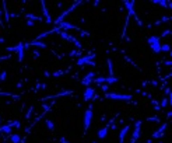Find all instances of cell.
Listing matches in <instances>:
<instances>
[{"mask_svg": "<svg viewBox=\"0 0 172 143\" xmlns=\"http://www.w3.org/2000/svg\"><path fill=\"white\" fill-rule=\"evenodd\" d=\"M105 97L108 100H112V101H122V103H130L133 100V96L130 94H122V93H106Z\"/></svg>", "mask_w": 172, "mask_h": 143, "instance_id": "obj_1", "label": "cell"}, {"mask_svg": "<svg viewBox=\"0 0 172 143\" xmlns=\"http://www.w3.org/2000/svg\"><path fill=\"white\" fill-rule=\"evenodd\" d=\"M147 44L150 45V48L153 49L154 53H161V38H159V35H150L148 38H147Z\"/></svg>", "mask_w": 172, "mask_h": 143, "instance_id": "obj_2", "label": "cell"}, {"mask_svg": "<svg viewBox=\"0 0 172 143\" xmlns=\"http://www.w3.org/2000/svg\"><path fill=\"white\" fill-rule=\"evenodd\" d=\"M92 118H94V110H92V105H90L84 111V132H88L90 126L92 124Z\"/></svg>", "mask_w": 172, "mask_h": 143, "instance_id": "obj_3", "label": "cell"}, {"mask_svg": "<svg viewBox=\"0 0 172 143\" xmlns=\"http://www.w3.org/2000/svg\"><path fill=\"white\" fill-rule=\"evenodd\" d=\"M95 53H91V55H87V56H80V58L76 60L77 66H95Z\"/></svg>", "mask_w": 172, "mask_h": 143, "instance_id": "obj_4", "label": "cell"}, {"mask_svg": "<svg viewBox=\"0 0 172 143\" xmlns=\"http://www.w3.org/2000/svg\"><path fill=\"white\" fill-rule=\"evenodd\" d=\"M81 4H83V1H76V3H73V4H71V6L69 7V8H67V10H64L63 13H62L60 16H59V17H57L56 21H55V24H57V25H59L60 23H63V21H64V17H67V16H69V14H70L71 11H74L77 7L81 6Z\"/></svg>", "mask_w": 172, "mask_h": 143, "instance_id": "obj_5", "label": "cell"}, {"mask_svg": "<svg viewBox=\"0 0 172 143\" xmlns=\"http://www.w3.org/2000/svg\"><path fill=\"white\" fill-rule=\"evenodd\" d=\"M59 35H60V37H62L63 39H66V41H69V42H73V44H74V45L77 46V48H80V46H81L80 41H78V39H77L76 37L70 35V34L66 33V31H60V33H59Z\"/></svg>", "mask_w": 172, "mask_h": 143, "instance_id": "obj_6", "label": "cell"}, {"mask_svg": "<svg viewBox=\"0 0 172 143\" xmlns=\"http://www.w3.org/2000/svg\"><path fill=\"white\" fill-rule=\"evenodd\" d=\"M14 48H16V51H14V52H17V55H18V62H23V59L25 58V49H27L25 44L18 42Z\"/></svg>", "mask_w": 172, "mask_h": 143, "instance_id": "obj_7", "label": "cell"}, {"mask_svg": "<svg viewBox=\"0 0 172 143\" xmlns=\"http://www.w3.org/2000/svg\"><path fill=\"white\" fill-rule=\"evenodd\" d=\"M20 122L18 121H13V122H8V124L0 126V133H10L13 128H18Z\"/></svg>", "mask_w": 172, "mask_h": 143, "instance_id": "obj_8", "label": "cell"}, {"mask_svg": "<svg viewBox=\"0 0 172 143\" xmlns=\"http://www.w3.org/2000/svg\"><path fill=\"white\" fill-rule=\"evenodd\" d=\"M95 96V88L94 87H85L84 88V93H83V97H84V101H92V98Z\"/></svg>", "mask_w": 172, "mask_h": 143, "instance_id": "obj_9", "label": "cell"}, {"mask_svg": "<svg viewBox=\"0 0 172 143\" xmlns=\"http://www.w3.org/2000/svg\"><path fill=\"white\" fill-rule=\"evenodd\" d=\"M95 74H97L95 72H88V73H87V74L84 76V79H83V80H81V83H83L84 86H87V87H88V86L91 84L92 81H94V79L97 77Z\"/></svg>", "mask_w": 172, "mask_h": 143, "instance_id": "obj_10", "label": "cell"}, {"mask_svg": "<svg viewBox=\"0 0 172 143\" xmlns=\"http://www.w3.org/2000/svg\"><path fill=\"white\" fill-rule=\"evenodd\" d=\"M41 6H42V13H44V16H45V21H46L48 24H52L53 20H52V16L49 14V10H48V7H46V3H45V1H41Z\"/></svg>", "mask_w": 172, "mask_h": 143, "instance_id": "obj_11", "label": "cell"}, {"mask_svg": "<svg viewBox=\"0 0 172 143\" xmlns=\"http://www.w3.org/2000/svg\"><path fill=\"white\" fill-rule=\"evenodd\" d=\"M73 94V91H62V93H57V94H52V96H46L42 98V101H48V100H53V98H60L63 96H70Z\"/></svg>", "mask_w": 172, "mask_h": 143, "instance_id": "obj_12", "label": "cell"}, {"mask_svg": "<svg viewBox=\"0 0 172 143\" xmlns=\"http://www.w3.org/2000/svg\"><path fill=\"white\" fill-rule=\"evenodd\" d=\"M7 140L10 143H23L24 142V137H21L20 133H11V135H8Z\"/></svg>", "mask_w": 172, "mask_h": 143, "instance_id": "obj_13", "label": "cell"}, {"mask_svg": "<svg viewBox=\"0 0 172 143\" xmlns=\"http://www.w3.org/2000/svg\"><path fill=\"white\" fill-rule=\"evenodd\" d=\"M24 17H25L27 21H32V23H37V21H44L42 17H39L37 14H32V13H27L24 14Z\"/></svg>", "mask_w": 172, "mask_h": 143, "instance_id": "obj_14", "label": "cell"}, {"mask_svg": "<svg viewBox=\"0 0 172 143\" xmlns=\"http://www.w3.org/2000/svg\"><path fill=\"white\" fill-rule=\"evenodd\" d=\"M129 130H130V125H126L123 129H121V132H119V143H125V139H126V135H128Z\"/></svg>", "mask_w": 172, "mask_h": 143, "instance_id": "obj_15", "label": "cell"}, {"mask_svg": "<svg viewBox=\"0 0 172 143\" xmlns=\"http://www.w3.org/2000/svg\"><path fill=\"white\" fill-rule=\"evenodd\" d=\"M109 128H111V122H109L106 126H104V128H101V129L98 130V137H99V139H105V137L108 136Z\"/></svg>", "mask_w": 172, "mask_h": 143, "instance_id": "obj_16", "label": "cell"}, {"mask_svg": "<svg viewBox=\"0 0 172 143\" xmlns=\"http://www.w3.org/2000/svg\"><path fill=\"white\" fill-rule=\"evenodd\" d=\"M166 125H168V124H162V125H161V128H159L157 132H154L151 137H153V139H155V137H161V136H162V135H164V132H165V129H166Z\"/></svg>", "mask_w": 172, "mask_h": 143, "instance_id": "obj_17", "label": "cell"}, {"mask_svg": "<svg viewBox=\"0 0 172 143\" xmlns=\"http://www.w3.org/2000/svg\"><path fill=\"white\" fill-rule=\"evenodd\" d=\"M118 81H119V79L116 77V76H108V77H105V84H108V86L116 84Z\"/></svg>", "mask_w": 172, "mask_h": 143, "instance_id": "obj_18", "label": "cell"}, {"mask_svg": "<svg viewBox=\"0 0 172 143\" xmlns=\"http://www.w3.org/2000/svg\"><path fill=\"white\" fill-rule=\"evenodd\" d=\"M25 46H38V48H46V44L45 42H41V41H32V42H28L25 44Z\"/></svg>", "mask_w": 172, "mask_h": 143, "instance_id": "obj_19", "label": "cell"}, {"mask_svg": "<svg viewBox=\"0 0 172 143\" xmlns=\"http://www.w3.org/2000/svg\"><path fill=\"white\" fill-rule=\"evenodd\" d=\"M0 96H6V97H10L13 100H20V94H11V93H6V91H0Z\"/></svg>", "mask_w": 172, "mask_h": 143, "instance_id": "obj_20", "label": "cell"}, {"mask_svg": "<svg viewBox=\"0 0 172 143\" xmlns=\"http://www.w3.org/2000/svg\"><path fill=\"white\" fill-rule=\"evenodd\" d=\"M45 125H46V128L49 130H55V128H56V125H55V122L52 119H45Z\"/></svg>", "mask_w": 172, "mask_h": 143, "instance_id": "obj_21", "label": "cell"}, {"mask_svg": "<svg viewBox=\"0 0 172 143\" xmlns=\"http://www.w3.org/2000/svg\"><path fill=\"white\" fill-rule=\"evenodd\" d=\"M7 79H8V73H7V70L0 72V83H4Z\"/></svg>", "mask_w": 172, "mask_h": 143, "instance_id": "obj_22", "label": "cell"}, {"mask_svg": "<svg viewBox=\"0 0 172 143\" xmlns=\"http://www.w3.org/2000/svg\"><path fill=\"white\" fill-rule=\"evenodd\" d=\"M154 3H155V4H159V6H165V8H169V6H171L169 1H164V0H155Z\"/></svg>", "mask_w": 172, "mask_h": 143, "instance_id": "obj_23", "label": "cell"}, {"mask_svg": "<svg viewBox=\"0 0 172 143\" xmlns=\"http://www.w3.org/2000/svg\"><path fill=\"white\" fill-rule=\"evenodd\" d=\"M106 63H108V69H109V76H115L113 74V65H112V60L111 59H106Z\"/></svg>", "mask_w": 172, "mask_h": 143, "instance_id": "obj_24", "label": "cell"}, {"mask_svg": "<svg viewBox=\"0 0 172 143\" xmlns=\"http://www.w3.org/2000/svg\"><path fill=\"white\" fill-rule=\"evenodd\" d=\"M94 83L97 84H105V76H98L94 79Z\"/></svg>", "mask_w": 172, "mask_h": 143, "instance_id": "obj_25", "label": "cell"}, {"mask_svg": "<svg viewBox=\"0 0 172 143\" xmlns=\"http://www.w3.org/2000/svg\"><path fill=\"white\" fill-rule=\"evenodd\" d=\"M168 98L166 97H164L162 100H161V103H159V108H166V105H168Z\"/></svg>", "mask_w": 172, "mask_h": 143, "instance_id": "obj_26", "label": "cell"}, {"mask_svg": "<svg viewBox=\"0 0 172 143\" xmlns=\"http://www.w3.org/2000/svg\"><path fill=\"white\" fill-rule=\"evenodd\" d=\"M169 51H171V45H169V44L161 45V52H169Z\"/></svg>", "mask_w": 172, "mask_h": 143, "instance_id": "obj_27", "label": "cell"}, {"mask_svg": "<svg viewBox=\"0 0 172 143\" xmlns=\"http://www.w3.org/2000/svg\"><path fill=\"white\" fill-rule=\"evenodd\" d=\"M69 56H71V58H73V56H78V58H80V56H81V52H80L78 49H73V51L69 53Z\"/></svg>", "mask_w": 172, "mask_h": 143, "instance_id": "obj_28", "label": "cell"}, {"mask_svg": "<svg viewBox=\"0 0 172 143\" xmlns=\"http://www.w3.org/2000/svg\"><path fill=\"white\" fill-rule=\"evenodd\" d=\"M151 105H153V110H161V108H159V103L158 101H157V100H151Z\"/></svg>", "mask_w": 172, "mask_h": 143, "instance_id": "obj_29", "label": "cell"}, {"mask_svg": "<svg viewBox=\"0 0 172 143\" xmlns=\"http://www.w3.org/2000/svg\"><path fill=\"white\" fill-rule=\"evenodd\" d=\"M147 121H148V122H157V124L161 122L159 117H150V118H147Z\"/></svg>", "mask_w": 172, "mask_h": 143, "instance_id": "obj_30", "label": "cell"}, {"mask_svg": "<svg viewBox=\"0 0 172 143\" xmlns=\"http://www.w3.org/2000/svg\"><path fill=\"white\" fill-rule=\"evenodd\" d=\"M59 143H70V142H69V139H67L66 136H62L60 139H59Z\"/></svg>", "mask_w": 172, "mask_h": 143, "instance_id": "obj_31", "label": "cell"}, {"mask_svg": "<svg viewBox=\"0 0 172 143\" xmlns=\"http://www.w3.org/2000/svg\"><path fill=\"white\" fill-rule=\"evenodd\" d=\"M62 73H63V72H62V70L53 72V73H52V76H55V77H59V76H62Z\"/></svg>", "mask_w": 172, "mask_h": 143, "instance_id": "obj_32", "label": "cell"}, {"mask_svg": "<svg viewBox=\"0 0 172 143\" xmlns=\"http://www.w3.org/2000/svg\"><path fill=\"white\" fill-rule=\"evenodd\" d=\"M42 88H46V84H38L37 86V90H42Z\"/></svg>", "mask_w": 172, "mask_h": 143, "instance_id": "obj_33", "label": "cell"}, {"mask_svg": "<svg viewBox=\"0 0 172 143\" xmlns=\"http://www.w3.org/2000/svg\"><path fill=\"white\" fill-rule=\"evenodd\" d=\"M101 87H102V90H104V91H108V88H109V86H108V84H102Z\"/></svg>", "mask_w": 172, "mask_h": 143, "instance_id": "obj_34", "label": "cell"}, {"mask_svg": "<svg viewBox=\"0 0 172 143\" xmlns=\"http://www.w3.org/2000/svg\"><path fill=\"white\" fill-rule=\"evenodd\" d=\"M1 16H3V10L0 8V25H3V20H1Z\"/></svg>", "mask_w": 172, "mask_h": 143, "instance_id": "obj_35", "label": "cell"}, {"mask_svg": "<svg viewBox=\"0 0 172 143\" xmlns=\"http://www.w3.org/2000/svg\"><path fill=\"white\" fill-rule=\"evenodd\" d=\"M34 24H35V23H32V21H27V25L28 27H34Z\"/></svg>", "mask_w": 172, "mask_h": 143, "instance_id": "obj_36", "label": "cell"}, {"mask_svg": "<svg viewBox=\"0 0 172 143\" xmlns=\"http://www.w3.org/2000/svg\"><path fill=\"white\" fill-rule=\"evenodd\" d=\"M4 41H6V39L3 38V37H0V44H4Z\"/></svg>", "mask_w": 172, "mask_h": 143, "instance_id": "obj_37", "label": "cell"}, {"mask_svg": "<svg viewBox=\"0 0 172 143\" xmlns=\"http://www.w3.org/2000/svg\"><path fill=\"white\" fill-rule=\"evenodd\" d=\"M92 143H98V142H92Z\"/></svg>", "mask_w": 172, "mask_h": 143, "instance_id": "obj_38", "label": "cell"}, {"mask_svg": "<svg viewBox=\"0 0 172 143\" xmlns=\"http://www.w3.org/2000/svg\"><path fill=\"white\" fill-rule=\"evenodd\" d=\"M158 143H164V142H158Z\"/></svg>", "mask_w": 172, "mask_h": 143, "instance_id": "obj_39", "label": "cell"}]
</instances>
